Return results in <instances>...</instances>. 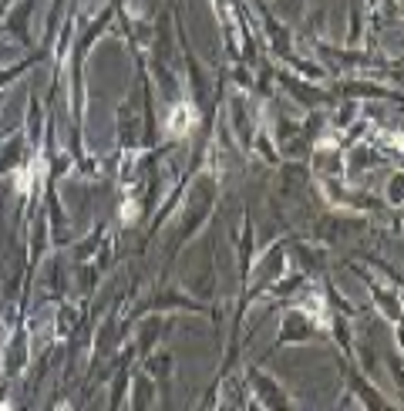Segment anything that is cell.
<instances>
[{"mask_svg": "<svg viewBox=\"0 0 404 411\" xmlns=\"http://www.w3.org/2000/svg\"><path fill=\"white\" fill-rule=\"evenodd\" d=\"M44 176V162H34V165H27V169H20L17 179H14V186H17V193H31V179Z\"/></svg>", "mask_w": 404, "mask_h": 411, "instance_id": "cell-2", "label": "cell"}, {"mask_svg": "<svg viewBox=\"0 0 404 411\" xmlns=\"http://www.w3.org/2000/svg\"><path fill=\"white\" fill-rule=\"evenodd\" d=\"M193 125H195V108L193 105H179V108H172V115H169V135L175 138H186L189 132H193Z\"/></svg>", "mask_w": 404, "mask_h": 411, "instance_id": "cell-1", "label": "cell"}]
</instances>
